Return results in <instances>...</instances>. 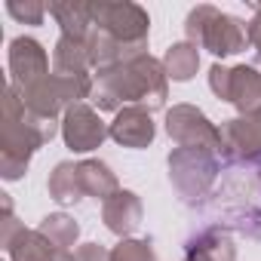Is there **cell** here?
<instances>
[{
  "mask_svg": "<svg viewBox=\"0 0 261 261\" xmlns=\"http://www.w3.org/2000/svg\"><path fill=\"white\" fill-rule=\"evenodd\" d=\"M185 34L191 43L200 49H209L218 59L237 56L249 46V25L240 22L237 16H227L209 4H200L188 13L185 19Z\"/></svg>",
  "mask_w": 261,
  "mask_h": 261,
  "instance_id": "obj_3",
  "label": "cell"
},
{
  "mask_svg": "<svg viewBox=\"0 0 261 261\" xmlns=\"http://www.w3.org/2000/svg\"><path fill=\"white\" fill-rule=\"evenodd\" d=\"M7 13L22 22V25H43V16L49 13L43 4H37V0H28V4H19V0H10L7 4Z\"/></svg>",
  "mask_w": 261,
  "mask_h": 261,
  "instance_id": "obj_23",
  "label": "cell"
},
{
  "mask_svg": "<svg viewBox=\"0 0 261 261\" xmlns=\"http://www.w3.org/2000/svg\"><path fill=\"white\" fill-rule=\"evenodd\" d=\"M49 74V56L34 37H16L10 43V83L28 89Z\"/></svg>",
  "mask_w": 261,
  "mask_h": 261,
  "instance_id": "obj_10",
  "label": "cell"
},
{
  "mask_svg": "<svg viewBox=\"0 0 261 261\" xmlns=\"http://www.w3.org/2000/svg\"><path fill=\"white\" fill-rule=\"evenodd\" d=\"M166 133L178 148L221 154V129L194 105H172L166 111Z\"/></svg>",
  "mask_w": 261,
  "mask_h": 261,
  "instance_id": "obj_7",
  "label": "cell"
},
{
  "mask_svg": "<svg viewBox=\"0 0 261 261\" xmlns=\"http://www.w3.org/2000/svg\"><path fill=\"white\" fill-rule=\"evenodd\" d=\"M227 101L240 111V117L261 114V71L255 65L230 68V98Z\"/></svg>",
  "mask_w": 261,
  "mask_h": 261,
  "instance_id": "obj_13",
  "label": "cell"
},
{
  "mask_svg": "<svg viewBox=\"0 0 261 261\" xmlns=\"http://www.w3.org/2000/svg\"><path fill=\"white\" fill-rule=\"evenodd\" d=\"M108 136H111V123H105L101 114L86 101L68 108L62 117V139L74 154H89V151L101 148V142Z\"/></svg>",
  "mask_w": 261,
  "mask_h": 261,
  "instance_id": "obj_8",
  "label": "cell"
},
{
  "mask_svg": "<svg viewBox=\"0 0 261 261\" xmlns=\"http://www.w3.org/2000/svg\"><path fill=\"white\" fill-rule=\"evenodd\" d=\"M77 172H80V185H83V194L92 197V200H108L120 191V181L114 175V169L105 163V160H80L77 163Z\"/></svg>",
  "mask_w": 261,
  "mask_h": 261,
  "instance_id": "obj_16",
  "label": "cell"
},
{
  "mask_svg": "<svg viewBox=\"0 0 261 261\" xmlns=\"http://www.w3.org/2000/svg\"><path fill=\"white\" fill-rule=\"evenodd\" d=\"M258 178H261V160H258Z\"/></svg>",
  "mask_w": 261,
  "mask_h": 261,
  "instance_id": "obj_28",
  "label": "cell"
},
{
  "mask_svg": "<svg viewBox=\"0 0 261 261\" xmlns=\"http://www.w3.org/2000/svg\"><path fill=\"white\" fill-rule=\"evenodd\" d=\"M249 46H255V53H258V59H261V7H258L255 19L249 22Z\"/></svg>",
  "mask_w": 261,
  "mask_h": 261,
  "instance_id": "obj_26",
  "label": "cell"
},
{
  "mask_svg": "<svg viewBox=\"0 0 261 261\" xmlns=\"http://www.w3.org/2000/svg\"><path fill=\"white\" fill-rule=\"evenodd\" d=\"M92 86H95V77H89V74H56L53 71L43 80H37L34 86L19 89V92H22V101L31 114L59 120V114L65 117L68 108L89 98Z\"/></svg>",
  "mask_w": 261,
  "mask_h": 261,
  "instance_id": "obj_4",
  "label": "cell"
},
{
  "mask_svg": "<svg viewBox=\"0 0 261 261\" xmlns=\"http://www.w3.org/2000/svg\"><path fill=\"white\" fill-rule=\"evenodd\" d=\"M111 261H157L154 243L151 240H133L126 237L111 249Z\"/></svg>",
  "mask_w": 261,
  "mask_h": 261,
  "instance_id": "obj_22",
  "label": "cell"
},
{
  "mask_svg": "<svg viewBox=\"0 0 261 261\" xmlns=\"http://www.w3.org/2000/svg\"><path fill=\"white\" fill-rule=\"evenodd\" d=\"M62 133V123L31 114L22 101V92L10 83L4 92V120H0V175L19 181L31 157Z\"/></svg>",
  "mask_w": 261,
  "mask_h": 261,
  "instance_id": "obj_2",
  "label": "cell"
},
{
  "mask_svg": "<svg viewBox=\"0 0 261 261\" xmlns=\"http://www.w3.org/2000/svg\"><path fill=\"white\" fill-rule=\"evenodd\" d=\"M142 215H145V206H142V200H139L136 191H123L120 188L114 197H108L101 203V221L120 240H126L129 233L142 224Z\"/></svg>",
  "mask_w": 261,
  "mask_h": 261,
  "instance_id": "obj_11",
  "label": "cell"
},
{
  "mask_svg": "<svg viewBox=\"0 0 261 261\" xmlns=\"http://www.w3.org/2000/svg\"><path fill=\"white\" fill-rule=\"evenodd\" d=\"M74 261H111V249L101 243H83L74 249Z\"/></svg>",
  "mask_w": 261,
  "mask_h": 261,
  "instance_id": "obj_25",
  "label": "cell"
},
{
  "mask_svg": "<svg viewBox=\"0 0 261 261\" xmlns=\"http://www.w3.org/2000/svg\"><path fill=\"white\" fill-rule=\"evenodd\" d=\"M92 25L133 53H148L151 16L139 4H92Z\"/></svg>",
  "mask_w": 261,
  "mask_h": 261,
  "instance_id": "obj_6",
  "label": "cell"
},
{
  "mask_svg": "<svg viewBox=\"0 0 261 261\" xmlns=\"http://www.w3.org/2000/svg\"><path fill=\"white\" fill-rule=\"evenodd\" d=\"M53 71L56 74H89L92 59H89L86 40H74V37L62 34L56 40V49H53Z\"/></svg>",
  "mask_w": 261,
  "mask_h": 261,
  "instance_id": "obj_17",
  "label": "cell"
},
{
  "mask_svg": "<svg viewBox=\"0 0 261 261\" xmlns=\"http://www.w3.org/2000/svg\"><path fill=\"white\" fill-rule=\"evenodd\" d=\"M157 136V126L151 120V111L145 108H123L111 120V139L123 148H148Z\"/></svg>",
  "mask_w": 261,
  "mask_h": 261,
  "instance_id": "obj_12",
  "label": "cell"
},
{
  "mask_svg": "<svg viewBox=\"0 0 261 261\" xmlns=\"http://www.w3.org/2000/svg\"><path fill=\"white\" fill-rule=\"evenodd\" d=\"M49 16L59 22L65 37L74 40H86L92 34V4H83V0H56V4L46 7Z\"/></svg>",
  "mask_w": 261,
  "mask_h": 261,
  "instance_id": "obj_14",
  "label": "cell"
},
{
  "mask_svg": "<svg viewBox=\"0 0 261 261\" xmlns=\"http://www.w3.org/2000/svg\"><path fill=\"white\" fill-rule=\"evenodd\" d=\"M221 157L230 163H258L261 160V114L233 117L221 126Z\"/></svg>",
  "mask_w": 261,
  "mask_h": 261,
  "instance_id": "obj_9",
  "label": "cell"
},
{
  "mask_svg": "<svg viewBox=\"0 0 261 261\" xmlns=\"http://www.w3.org/2000/svg\"><path fill=\"white\" fill-rule=\"evenodd\" d=\"M56 261H74V255H71V252H65V249H59V255H56Z\"/></svg>",
  "mask_w": 261,
  "mask_h": 261,
  "instance_id": "obj_27",
  "label": "cell"
},
{
  "mask_svg": "<svg viewBox=\"0 0 261 261\" xmlns=\"http://www.w3.org/2000/svg\"><path fill=\"white\" fill-rule=\"evenodd\" d=\"M160 62H163V71H166L169 80L188 83L197 74V68H200V46L191 43V40H178V43H172L166 49V56Z\"/></svg>",
  "mask_w": 261,
  "mask_h": 261,
  "instance_id": "obj_19",
  "label": "cell"
},
{
  "mask_svg": "<svg viewBox=\"0 0 261 261\" xmlns=\"http://www.w3.org/2000/svg\"><path fill=\"white\" fill-rule=\"evenodd\" d=\"M169 95V77L163 71V62L154 59L151 53L133 56L114 68L95 71V86H92V108L95 111H114L120 114L123 108H145V111H160Z\"/></svg>",
  "mask_w": 261,
  "mask_h": 261,
  "instance_id": "obj_1",
  "label": "cell"
},
{
  "mask_svg": "<svg viewBox=\"0 0 261 261\" xmlns=\"http://www.w3.org/2000/svg\"><path fill=\"white\" fill-rule=\"evenodd\" d=\"M46 191H49V197H53L56 203H62V206H71V203L83 200L86 194H83V185H80L77 163H71V160L56 163V169H53L49 178H46Z\"/></svg>",
  "mask_w": 261,
  "mask_h": 261,
  "instance_id": "obj_20",
  "label": "cell"
},
{
  "mask_svg": "<svg viewBox=\"0 0 261 261\" xmlns=\"http://www.w3.org/2000/svg\"><path fill=\"white\" fill-rule=\"evenodd\" d=\"M7 255H10V261H56L59 249H56L40 230L22 227V230L13 237V243L7 246Z\"/></svg>",
  "mask_w": 261,
  "mask_h": 261,
  "instance_id": "obj_18",
  "label": "cell"
},
{
  "mask_svg": "<svg viewBox=\"0 0 261 261\" xmlns=\"http://www.w3.org/2000/svg\"><path fill=\"white\" fill-rule=\"evenodd\" d=\"M221 172L218 154L200 148H175L169 154V181L181 200H200L212 191Z\"/></svg>",
  "mask_w": 261,
  "mask_h": 261,
  "instance_id": "obj_5",
  "label": "cell"
},
{
  "mask_svg": "<svg viewBox=\"0 0 261 261\" xmlns=\"http://www.w3.org/2000/svg\"><path fill=\"white\" fill-rule=\"evenodd\" d=\"M185 261H237V246L227 230L212 227L188 243Z\"/></svg>",
  "mask_w": 261,
  "mask_h": 261,
  "instance_id": "obj_15",
  "label": "cell"
},
{
  "mask_svg": "<svg viewBox=\"0 0 261 261\" xmlns=\"http://www.w3.org/2000/svg\"><path fill=\"white\" fill-rule=\"evenodd\" d=\"M209 89H212L221 101H227V98H230V68L212 65V68H209Z\"/></svg>",
  "mask_w": 261,
  "mask_h": 261,
  "instance_id": "obj_24",
  "label": "cell"
},
{
  "mask_svg": "<svg viewBox=\"0 0 261 261\" xmlns=\"http://www.w3.org/2000/svg\"><path fill=\"white\" fill-rule=\"evenodd\" d=\"M37 230H40L56 249H65V252H71V246H74L77 237H80V224H77L71 215H65V212H53V215H46V218L37 224Z\"/></svg>",
  "mask_w": 261,
  "mask_h": 261,
  "instance_id": "obj_21",
  "label": "cell"
}]
</instances>
